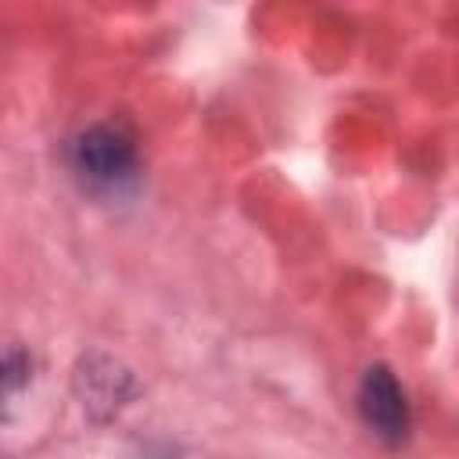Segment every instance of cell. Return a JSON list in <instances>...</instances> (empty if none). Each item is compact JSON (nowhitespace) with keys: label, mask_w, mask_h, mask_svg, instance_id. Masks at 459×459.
<instances>
[{"label":"cell","mask_w":459,"mask_h":459,"mask_svg":"<svg viewBox=\"0 0 459 459\" xmlns=\"http://www.w3.org/2000/svg\"><path fill=\"white\" fill-rule=\"evenodd\" d=\"M72 172L90 186L104 194L129 190L140 176V151L126 126L118 122H93L79 129L68 143Z\"/></svg>","instance_id":"obj_1"},{"label":"cell","mask_w":459,"mask_h":459,"mask_svg":"<svg viewBox=\"0 0 459 459\" xmlns=\"http://www.w3.org/2000/svg\"><path fill=\"white\" fill-rule=\"evenodd\" d=\"M355 405H359V416L369 427V434L380 437L384 445L394 448L409 437V427H412L409 398H405L398 377L384 362H377L362 373L359 391H355Z\"/></svg>","instance_id":"obj_2"},{"label":"cell","mask_w":459,"mask_h":459,"mask_svg":"<svg viewBox=\"0 0 459 459\" xmlns=\"http://www.w3.org/2000/svg\"><path fill=\"white\" fill-rule=\"evenodd\" d=\"M75 387H79V398L82 405L93 412V416H111L129 394H133V377L115 366L111 359L104 355H90L82 359L79 373H75Z\"/></svg>","instance_id":"obj_3"},{"label":"cell","mask_w":459,"mask_h":459,"mask_svg":"<svg viewBox=\"0 0 459 459\" xmlns=\"http://www.w3.org/2000/svg\"><path fill=\"white\" fill-rule=\"evenodd\" d=\"M29 377H32V362L25 351H11L0 359V423L11 420V405L18 391L29 384Z\"/></svg>","instance_id":"obj_4"}]
</instances>
